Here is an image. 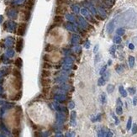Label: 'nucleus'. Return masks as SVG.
Returning a JSON list of instances; mask_svg holds the SVG:
<instances>
[{"mask_svg":"<svg viewBox=\"0 0 137 137\" xmlns=\"http://www.w3.org/2000/svg\"><path fill=\"white\" fill-rule=\"evenodd\" d=\"M23 46H24V40L23 38H18L16 40V46H15V50L18 53H20L23 50Z\"/></svg>","mask_w":137,"mask_h":137,"instance_id":"f257e3e1","label":"nucleus"},{"mask_svg":"<svg viewBox=\"0 0 137 137\" xmlns=\"http://www.w3.org/2000/svg\"><path fill=\"white\" fill-rule=\"evenodd\" d=\"M26 26L27 25L25 23H21L20 25H19L18 30H17V35L20 36H23L25 34V30H26Z\"/></svg>","mask_w":137,"mask_h":137,"instance_id":"f03ea898","label":"nucleus"},{"mask_svg":"<svg viewBox=\"0 0 137 137\" xmlns=\"http://www.w3.org/2000/svg\"><path fill=\"white\" fill-rule=\"evenodd\" d=\"M50 83H51V81H50V79H48V77H42V79L40 80V83H41V85L43 86V87L50 86Z\"/></svg>","mask_w":137,"mask_h":137,"instance_id":"7ed1b4c3","label":"nucleus"},{"mask_svg":"<svg viewBox=\"0 0 137 137\" xmlns=\"http://www.w3.org/2000/svg\"><path fill=\"white\" fill-rule=\"evenodd\" d=\"M80 40V36H77V35H72V40H71V43L72 45H77L78 44Z\"/></svg>","mask_w":137,"mask_h":137,"instance_id":"20e7f679","label":"nucleus"},{"mask_svg":"<svg viewBox=\"0 0 137 137\" xmlns=\"http://www.w3.org/2000/svg\"><path fill=\"white\" fill-rule=\"evenodd\" d=\"M76 117H77V113L75 111H72L71 113V125L72 126H76Z\"/></svg>","mask_w":137,"mask_h":137,"instance_id":"39448f33","label":"nucleus"},{"mask_svg":"<svg viewBox=\"0 0 137 137\" xmlns=\"http://www.w3.org/2000/svg\"><path fill=\"white\" fill-rule=\"evenodd\" d=\"M113 30V22L111 21V22L109 23V25H107V32L109 34H111Z\"/></svg>","mask_w":137,"mask_h":137,"instance_id":"423d86ee","label":"nucleus"},{"mask_svg":"<svg viewBox=\"0 0 137 137\" xmlns=\"http://www.w3.org/2000/svg\"><path fill=\"white\" fill-rule=\"evenodd\" d=\"M119 93H120V94L122 97H127V91L124 88V87L123 86H119Z\"/></svg>","mask_w":137,"mask_h":137,"instance_id":"0eeeda50","label":"nucleus"},{"mask_svg":"<svg viewBox=\"0 0 137 137\" xmlns=\"http://www.w3.org/2000/svg\"><path fill=\"white\" fill-rule=\"evenodd\" d=\"M50 75H51V72L49 71V70H46V69H44L41 72L42 77H49Z\"/></svg>","mask_w":137,"mask_h":137,"instance_id":"6e6552de","label":"nucleus"},{"mask_svg":"<svg viewBox=\"0 0 137 137\" xmlns=\"http://www.w3.org/2000/svg\"><path fill=\"white\" fill-rule=\"evenodd\" d=\"M14 64H15V66H16L18 68H20L21 66H23V61H22V59H21L20 57H18L16 60H15Z\"/></svg>","mask_w":137,"mask_h":137,"instance_id":"1a4fd4ad","label":"nucleus"},{"mask_svg":"<svg viewBox=\"0 0 137 137\" xmlns=\"http://www.w3.org/2000/svg\"><path fill=\"white\" fill-rule=\"evenodd\" d=\"M107 131H108V130H105L104 128H102L98 131V136H106Z\"/></svg>","mask_w":137,"mask_h":137,"instance_id":"9d476101","label":"nucleus"},{"mask_svg":"<svg viewBox=\"0 0 137 137\" xmlns=\"http://www.w3.org/2000/svg\"><path fill=\"white\" fill-rule=\"evenodd\" d=\"M79 23H80L81 26L83 27V29H87V27H88V25H87V23L86 22V21L84 20L83 18H79Z\"/></svg>","mask_w":137,"mask_h":137,"instance_id":"9b49d317","label":"nucleus"},{"mask_svg":"<svg viewBox=\"0 0 137 137\" xmlns=\"http://www.w3.org/2000/svg\"><path fill=\"white\" fill-rule=\"evenodd\" d=\"M135 62H136V60H135V57L132 56H129V65L131 68L134 67L135 66Z\"/></svg>","mask_w":137,"mask_h":137,"instance_id":"f8f14e48","label":"nucleus"},{"mask_svg":"<svg viewBox=\"0 0 137 137\" xmlns=\"http://www.w3.org/2000/svg\"><path fill=\"white\" fill-rule=\"evenodd\" d=\"M13 75H14V77H16V78L21 79V73H20V72H19L18 69L14 68V69L13 70Z\"/></svg>","mask_w":137,"mask_h":137,"instance_id":"ddd939ff","label":"nucleus"},{"mask_svg":"<svg viewBox=\"0 0 137 137\" xmlns=\"http://www.w3.org/2000/svg\"><path fill=\"white\" fill-rule=\"evenodd\" d=\"M45 50H46V52H51L54 50H56V47L54 46H52V45H47L46 46V48H45Z\"/></svg>","mask_w":137,"mask_h":137,"instance_id":"4468645a","label":"nucleus"},{"mask_svg":"<svg viewBox=\"0 0 137 137\" xmlns=\"http://www.w3.org/2000/svg\"><path fill=\"white\" fill-rule=\"evenodd\" d=\"M105 83H106V80H105L103 77H99V80H98V85L100 86V87H102V86H103V85H105Z\"/></svg>","mask_w":137,"mask_h":137,"instance_id":"2eb2a0df","label":"nucleus"},{"mask_svg":"<svg viewBox=\"0 0 137 137\" xmlns=\"http://www.w3.org/2000/svg\"><path fill=\"white\" fill-rule=\"evenodd\" d=\"M52 67H53V66H52V65L50 63V62H46L44 64H43V68H44V69L50 70V69H51Z\"/></svg>","mask_w":137,"mask_h":137,"instance_id":"dca6fc26","label":"nucleus"},{"mask_svg":"<svg viewBox=\"0 0 137 137\" xmlns=\"http://www.w3.org/2000/svg\"><path fill=\"white\" fill-rule=\"evenodd\" d=\"M121 41H122V39H121V37L119 36H116L113 37V43H115V44H120Z\"/></svg>","mask_w":137,"mask_h":137,"instance_id":"f3484780","label":"nucleus"},{"mask_svg":"<svg viewBox=\"0 0 137 137\" xmlns=\"http://www.w3.org/2000/svg\"><path fill=\"white\" fill-rule=\"evenodd\" d=\"M113 90H114V86H113V84H109V85L107 86V92L109 93H112L113 92Z\"/></svg>","mask_w":137,"mask_h":137,"instance_id":"a211bd4d","label":"nucleus"},{"mask_svg":"<svg viewBox=\"0 0 137 137\" xmlns=\"http://www.w3.org/2000/svg\"><path fill=\"white\" fill-rule=\"evenodd\" d=\"M117 35L119 36H124L125 35V29L124 28H119L118 30H117Z\"/></svg>","mask_w":137,"mask_h":137,"instance_id":"6ab92c4d","label":"nucleus"},{"mask_svg":"<svg viewBox=\"0 0 137 137\" xmlns=\"http://www.w3.org/2000/svg\"><path fill=\"white\" fill-rule=\"evenodd\" d=\"M54 22H55V24L56 25H59L62 22V19L59 16H56L55 17V19H54Z\"/></svg>","mask_w":137,"mask_h":137,"instance_id":"aec40b11","label":"nucleus"},{"mask_svg":"<svg viewBox=\"0 0 137 137\" xmlns=\"http://www.w3.org/2000/svg\"><path fill=\"white\" fill-rule=\"evenodd\" d=\"M101 102L103 104H104V103L107 102V96H106V93H103L101 94Z\"/></svg>","mask_w":137,"mask_h":137,"instance_id":"412c9836","label":"nucleus"},{"mask_svg":"<svg viewBox=\"0 0 137 137\" xmlns=\"http://www.w3.org/2000/svg\"><path fill=\"white\" fill-rule=\"evenodd\" d=\"M56 99L57 100H59L61 102H62V101H64V100H66V96L65 95H62V94H59V95H56Z\"/></svg>","mask_w":137,"mask_h":137,"instance_id":"4be33fe9","label":"nucleus"},{"mask_svg":"<svg viewBox=\"0 0 137 137\" xmlns=\"http://www.w3.org/2000/svg\"><path fill=\"white\" fill-rule=\"evenodd\" d=\"M116 113L118 115H121L123 113V109H122V106H119V105H117V108H116Z\"/></svg>","mask_w":137,"mask_h":137,"instance_id":"5701e85b","label":"nucleus"},{"mask_svg":"<svg viewBox=\"0 0 137 137\" xmlns=\"http://www.w3.org/2000/svg\"><path fill=\"white\" fill-rule=\"evenodd\" d=\"M132 127V118L130 117L128 119V122H127V126H126V129L127 130H130V128Z\"/></svg>","mask_w":137,"mask_h":137,"instance_id":"b1692460","label":"nucleus"},{"mask_svg":"<svg viewBox=\"0 0 137 137\" xmlns=\"http://www.w3.org/2000/svg\"><path fill=\"white\" fill-rule=\"evenodd\" d=\"M115 70H116V72H118V73H122L123 72H124V67H123V66H121V65H119V66H117V67L115 68Z\"/></svg>","mask_w":137,"mask_h":137,"instance_id":"393cba45","label":"nucleus"},{"mask_svg":"<svg viewBox=\"0 0 137 137\" xmlns=\"http://www.w3.org/2000/svg\"><path fill=\"white\" fill-rule=\"evenodd\" d=\"M12 133H13V136H19V133H20V129H19V128L13 129V131H12Z\"/></svg>","mask_w":137,"mask_h":137,"instance_id":"a878e982","label":"nucleus"},{"mask_svg":"<svg viewBox=\"0 0 137 137\" xmlns=\"http://www.w3.org/2000/svg\"><path fill=\"white\" fill-rule=\"evenodd\" d=\"M64 62L66 64H71L72 65V64L73 63V59L71 57H66V58H65V60H64Z\"/></svg>","mask_w":137,"mask_h":137,"instance_id":"bb28decb","label":"nucleus"},{"mask_svg":"<svg viewBox=\"0 0 137 137\" xmlns=\"http://www.w3.org/2000/svg\"><path fill=\"white\" fill-rule=\"evenodd\" d=\"M21 96H22V93H21V92H19V93L13 98V100H19V99H21Z\"/></svg>","mask_w":137,"mask_h":137,"instance_id":"cd10ccee","label":"nucleus"},{"mask_svg":"<svg viewBox=\"0 0 137 137\" xmlns=\"http://www.w3.org/2000/svg\"><path fill=\"white\" fill-rule=\"evenodd\" d=\"M50 86H47V87H43V89H42V93H44V94H46V93H49V91H50Z\"/></svg>","mask_w":137,"mask_h":137,"instance_id":"c85d7f7f","label":"nucleus"},{"mask_svg":"<svg viewBox=\"0 0 137 137\" xmlns=\"http://www.w3.org/2000/svg\"><path fill=\"white\" fill-rule=\"evenodd\" d=\"M127 91L130 93V94L131 95H134L135 93H136V90L135 87H128V89H127Z\"/></svg>","mask_w":137,"mask_h":137,"instance_id":"c756f323","label":"nucleus"},{"mask_svg":"<svg viewBox=\"0 0 137 137\" xmlns=\"http://www.w3.org/2000/svg\"><path fill=\"white\" fill-rule=\"evenodd\" d=\"M57 118L61 121V122H63V121L65 120L66 117H65V115H64L63 113H59V114H58V116H57Z\"/></svg>","mask_w":137,"mask_h":137,"instance_id":"7c9ffc66","label":"nucleus"},{"mask_svg":"<svg viewBox=\"0 0 137 137\" xmlns=\"http://www.w3.org/2000/svg\"><path fill=\"white\" fill-rule=\"evenodd\" d=\"M101 119V114L99 113V114H98L96 117H93V118H92L91 120L93 121V122H95V121H100Z\"/></svg>","mask_w":137,"mask_h":137,"instance_id":"2f4dec72","label":"nucleus"},{"mask_svg":"<svg viewBox=\"0 0 137 137\" xmlns=\"http://www.w3.org/2000/svg\"><path fill=\"white\" fill-rule=\"evenodd\" d=\"M102 76H103V78H104V79L105 80H106V81H107V80H109V76H110V73H109V72H104V73H103V75H102Z\"/></svg>","mask_w":137,"mask_h":137,"instance_id":"473e14b6","label":"nucleus"},{"mask_svg":"<svg viewBox=\"0 0 137 137\" xmlns=\"http://www.w3.org/2000/svg\"><path fill=\"white\" fill-rule=\"evenodd\" d=\"M136 133H137V125L135 124V125H133V126H132V134L136 135Z\"/></svg>","mask_w":137,"mask_h":137,"instance_id":"72a5a7b5","label":"nucleus"},{"mask_svg":"<svg viewBox=\"0 0 137 137\" xmlns=\"http://www.w3.org/2000/svg\"><path fill=\"white\" fill-rule=\"evenodd\" d=\"M106 70H107V66L105 65V66H103V67L101 68L100 72H99V73H100V75H103V74L105 72H106Z\"/></svg>","mask_w":137,"mask_h":137,"instance_id":"f704fd0d","label":"nucleus"},{"mask_svg":"<svg viewBox=\"0 0 137 137\" xmlns=\"http://www.w3.org/2000/svg\"><path fill=\"white\" fill-rule=\"evenodd\" d=\"M115 50H116V47H115V46H112L110 48V53L111 55H113V56H114V54H115Z\"/></svg>","mask_w":137,"mask_h":137,"instance_id":"c9c22d12","label":"nucleus"},{"mask_svg":"<svg viewBox=\"0 0 137 137\" xmlns=\"http://www.w3.org/2000/svg\"><path fill=\"white\" fill-rule=\"evenodd\" d=\"M74 107H75V103H74V102L73 101L70 102L69 104H68V108H69L70 109H73Z\"/></svg>","mask_w":137,"mask_h":137,"instance_id":"e433bc0d","label":"nucleus"},{"mask_svg":"<svg viewBox=\"0 0 137 137\" xmlns=\"http://www.w3.org/2000/svg\"><path fill=\"white\" fill-rule=\"evenodd\" d=\"M111 115H112L113 118L115 119V125H119V119H118V118H117V117L114 115V113H111Z\"/></svg>","mask_w":137,"mask_h":137,"instance_id":"4c0bfd02","label":"nucleus"},{"mask_svg":"<svg viewBox=\"0 0 137 137\" xmlns=\"http://www.w3.org/2000/svg\"><path fill=\"white\" fill-rule=\"evenodd\" d=\"M71 68H72V65H71V64H66V63H65V65H64V69L69 70V69H71Z\"/></svg>","mask_w":137,"mask_h":137,"instance_id":"58836bf2","label":"nucleus"},{"mask_svg":"<svg viewBox=\"0 0 137 137\" xmlns=\"http://www.w3.org/2000/svg\"><path fill=\"white\" fill-rule=\"evenodd\" d=\"M84 46H85L86 49H89V47H90V41L89 40H86L85 44H84Z\"/></svg>","mask_w":137,"mask_h":137,"instance_id":"ea45409f","label":"nucleus"},{"mask_svg":"<svg viewBox=\"0 0 137 137\" xmlns=\"http://www.w3.org/2000/svg\"><path fill=\"white\" fill-rule=\"evenodd\" d=\"M75 51L77 52V53H81L82 52V48H81V46H77L75 49Z\"/></svg>","mask_w":137,"mask_h":137,"instance_id":"a19ab883","label":"nucleus"},{"mask_svg":"<svg viewBox=\"0 0 137 137\" xmlns=\"http://www.w3.org/2000/svg\"><path fill=\"white\" fill-rule=\"evenodd\" d=\"M99 45H96L94 49H93V52H94V53H97L98 50H99Z\"/></svg>","mask_w":137,"mask_h":137,"instance_id":"79ce46f5","label":"nucleus"},{"mask_svg":"<svg viewBox=\"0 0 137 137\" xmlns=\"http://www.w3.org/2000/svg\"><path fill=\"white\" fill-rule=\"evenodd\" d=\"M129 48H130V50H134V49H135V45L133 44V43H130V44H129Z\"/></svg>","mask_w":137,"mask_h":137,"instance_id":"37998d69","label":"nucleus"},{"mask_svg":"<svg viewBox=\"0 0 137 137\" xmlns=\"http://www.w3.org/2000/svg\"><path fill=\"white\" fill-rule=\"evenodd\" d=\"M117 105H119V106H122V102H121L120 99H117Z\"/></svg>","mask_w":137,"mask_h":137,"instance_id":"c03bdc74","label":"nucleus"},{"mask_svg":"<svg viewBox=\"0 0 137 137\" xmlns=\"http://www.w3.org/2000/svg\"><path fill=\"white\" fill-rule=\"evenodd\" d=\"M113 136V133L111 132L110 130H108V131H107V135H106V136Z\"/></svg>","mask_w":137,"mask_h":137,"instance_id":"a18cd8bd","label":"nucleus"},{"mask_svg":"<svg viewBox=\"0 0 137 137\" xmlns=\"http://www.w3.org/2000/svg\"><path fill=\"white\" fill-rule=\"evenodd\" d=\"M133 104H134L135 106L137 104V97H135L134 99H133Z\"/></svg>","mask_w":137,"mask_h":137,"instance_id":"49530a36","label":"nucleus"},{"mask_svg":"<svg viewBox=\"0 0 137 137\" xmlns=\"http://www.w3.org/2000/svg\"><path fill=\"white\" fill-rule=\"evenodd\" d=\"M99 57H100V56H99V55H97V56H96L95 63H97V62H98V61H99Z\"/></svg>","mask_w":137,"mask_h":137,"instance_id":"de8ad7c7","label":"nucleus"},{"mask_svg":"<svg viewBox=\"0 0 137 137\" xmlns=\"http://www.w3.org/2000/svg\"><path fill=\"white\" fill-rule=\"evenodd\" d=\"M111 64H112V61H111V60H109V62H108V65H111Z\"/></svg>","mask_w":137,"mask_h":137,"instance_id":"09e8293b","label":"nucleus"}]
</instances>
